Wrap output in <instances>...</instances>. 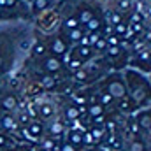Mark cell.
<instances>
[{
	"instance_id": "cell-1",
	"label": "cell",
	"mask_w": 151,
	"mask_h": 151,
	"mask_svg": "<svg viewBox=\"0 0 151 151\" xmlns=\"http://www.w3.org/2000/svg\"><path fill=\"white\" fill-rule=\"evenodd\" d=\"M109 95H111L113 99H123V97H127L125 84H123L119 79H116V81H111V83H109Z\"/></svg>"
},
{
	"instance_id": "cell-2",
	"label": "cell",
	"mask_w": 151,
	"mask_h": 151,
	"mask_svg": "<svg viewBox=\"0 0 151 151\" xmlns=\"http://www.w3.org/2000/svg\"><path fill=\"white\" fill-rule=\"evenodd\" d=\"M42 69L46 72H58L62 69V60H58L55 55L53 56H46L42 60Z\"/></svg>"
},
{
	"instance_id": "cell-3",
	"label": "cell",
	"mask_w": 151,
	"mask_h": 151,
	"mask_svg": "<svg viewBox=\"0 0 151 151\" xmlns=\"http://www.w3.org/2000/svg\"><path fill=\"white\" fill-rule=\"evenodd\" d=\"M51 53H53L55 56L67 53V44H65L62 39H55V40H53V44H51Z\"/></svg>"
},
{
	"instance_id": "cell-4",
	"label": "cell",
	"mask_w": 151,
	"mask_h": 151,
	"mask_svg": "<svg viewBox=\"0 0 151 151\" xmlns=\"http://www.w3.org/2000/svg\"><path fill=\"white\" fill-rule=\"evenodd\" d=\"M93 18V12L90 11V9H81V12H79V23H83V25H86L90 19Z\"/></svg>"
},
{
	"instance_id": "cell-5",
	"label": "cell",
	"mask_w": 151,
	"mask_h": 151,
	"mask_svg": "<svg viewBox=\"0 0 151 151\" xmlns=\"http://www.w3.org/2000/svg\"><path fill=\"white\" fill-rule=\"evenodd\" d=\"M77 58L79 60H84V58H90L91 56V47L90 46H81V47H77Z\"/></svg>"
},
{
	"instance_id": "cell-6",
	"label": "cell",
	"mask_w": 151,
	"mask_h": 151,
	"mask_svg": "<svg viewBox=\"0 0 151 151\" xmlns=\"http://www.w3.org/2000/svg\"><path fill=\"white\" fill-rule=\"evenodd\" d=\"M69 142H70L72 146H79V144L83 142V134H81V132H74V130H72V132L69 134Z\"/></svg>"
},
{
	"instance_id": "cell-7",
	"label": "cell",
	"mask_w": 151,
	"mask_h": 151,
	"mask_svg": "<svg viewBox=\"0 0 151 151\" xmlns=\"http://www.w3.org/2000/svg\"><path fill=\"white\" fill-rule=\"evenodd\" d=\"M102 27V23H100V19H97V18H91L88 23H86V28H88V32H99V28Z\"/></svg>"
},
{
	"instance_id": "cell-8",
	"label": "cell",
	"mask_w": 151,
	"mask_h": 151,
	"mask_svg": "<svg viewBox=\"0 0 151 151\" xmlns=\"http://www.w3.org/2000/svg\"><path fill=\"white\" fill-rule=\"evenodd\" d=\"M40 83H42V86H46V88L49 90V88H55L56 79H55L53 76H42V81H40Z\"/></svg>"
},
{
	"instance_id": "cell-9",
	"label": "cell",
	"mask_w": 151,
	"mask_h": 151,
	"mask_svg": "<svg viewBox=\"0 0 151 151\" xmlns=\"http://www.w3.org/2000/svg\"><path fill=\"white\" fill-rule=\"evenodd\" d=\"M88 111H90V114H91V116H99V114L104 113V106H102V104H91Z\"/></svg>"
},
{
	"instance_id": "cell-10",
	"label": "cell",
	"mask_w": 151,
	"mask_h": 151,
	"mask_svg": "<svg viewBox=\"0 0 151 151\" xmlns=\"http://www.w3.org/2000/svg\"><path fill=\"white\" fill-rule=\"evenodd\" d=\"M28 130H30V134L32 135H35V137H39L40 134H42V125H39V123H30V127H28Z\"/></svg>"
},
{
	"instance_id": "cell-11",
	"label": "cell",
	"mask_w": 151,
	"mask_h": 151,
	"mask_svg": "<svg viewBox=\"0 0 151 151\" xmlns=\"http://www.w3.org/2000/svg\"><path fill=\"white\" fill-rule=\"evenodd\" d=\"M139 125L144 128H150V111H146L139 116Z\"/></svg>"
},
{
	"instance_id": "cell-12",
	"label": "cell",
	"mask_w": 151,
	"mask_h": 151,
	"mask_svg": "<svg viewBox=\"0 0 151 151\" xmlns=\"http://www.w3.org/2000/svg\"><path fill=\"white\" fill-rule=\"evenodd\" d=\"M83 35H84V34H83L79 28H70V30H69V37H70V40H74V42H77Z\"/></svg>"
},
{
	"instance_id": "cell-13",
	"label": "cell",
	"mask_w": 151,
	"mask_h": 151,
	"mask_svg": "<svg viewBox=\"0 0 151 151\" xmlns=\"http://www.w3.org/2000/svg\"><path fill=\"white\" fill-rule=\"evenodd\" d=\"M2 106H4V109H12L16 106V99L14 97H5L4 102H2Z\"/></svg>"
},
{
	"instance_id": "cell-14",
	"label": "cell",
	"mask_w": 151,
	"mask_h": 151,
	"mask_svg": "<svg viewBox=\"0 0 151 151\" xmlns=\"http://www.w3.org/2000/svg\"><path fill=\"white\" fill-rule=\"evenodd\" d=\"M63 132V125L60 123V121H55L53 125H51V134L53 135H58V134H62Z\"/></svg>"
},
{
	"instance_id": "cell-15",
	"label": "cell",
	"mask_w": 151,
	"mask_h": 151,
	"mask_svg": "<svg viewBox=\"0 0 151 151\" xmlns=\"http://www.w3.org/2000/svg\"><path fill=\"white\" fill-rule=\"evenodd\" d=\"M49 2H51V0H35V2H34V11H42V9H46V5H47V4H49Z\"/></svg>"
},
{
	"instance_id": "cell-16",
	"label": "cell",
	"mask_w": 151,
	"mask_h": 151,
	"mask_svg": "<svg viewBox=\"0 0 151 151\" xmlns=\"http://www.w3.org/2000/svg\"><path fill=\"white\" fill-rule=\"evenodd\" d=\"M77 116H79V109H77L76 106H70V107L67 109V118H69V119L72 121V119H76Z\"/></svg>"
},
{
	"instance_id": "cell-17",
	"label": "cell",
	"mask_w": 151,
	"mask_h": 151,
	"mask_svg": "<svg viewBox=\"0 0 151 151\" xmlns=\"http://www.w3.org/2000/svg\"><path fill=\"white\" fill-rule=\"evenodd\" d=\"M90 134H91V137H93L95 141H99V139H102V137H104V128L97 127V128H93V130H91Z\"/></svg>"
},
{
	"instance_id": "cell-18",
	"label": "cell",
	"mask_w": 151,
	"mask_h": 151,
	"mask_svg": "<svg viewBox=\"0 0 151 151\" xmlns=\"http://www.w3.org/2000/svg\"><path fill=\"white\" fill-rule=\"evenodd\" d=\"M119 109H121L123 113H128V111H132V107H130V102H128V99H127V97H123V99H121Z\"/></svg>"
},
{
	"instance_id": "cell-19",
	"label": "cell",
	"mask_w": 151,
	"mask_h": 151,
	"mask_svg": "<svg viewBox=\"0 0 151 151\" xmlns=\"http://www.w3.org/2000/svg\"><path fill=\"white\" fill-rule=\"evenodd\" d=\"M79 25H81V23H79L77 18H69L67 23H65V27H67L69 30H70V28H79Z\"/></svg>"
},
{
	"instance_id": "cell-20",
	"label": "cell",
	"mask_w": 151,
	"mask_h": 151,
	"mask_svg": "<svg viewBox=\"0 0 151 151\" xmlns=\"http://www.w3.org/2000/svg\"><path fill=\"white\" fill-rule=\"evenodd\" d=\"M118 7H119L121 12H125V11H128V9L132 7V2H130V0H119V2H118Z\"/></svg>"
},
{
	"instance_id": "cell-21",
	"label": "cell",
	"mask_w": 151,
	"mask_h": 151,
	"mask_svg": "<svg viewBox=\"0 0 151 151\" xmlns=\"http://www.w3.org/2000/svg\"><path fill=\"white\" fill-rule=\"evenodd\" d=\"M40 114H42V116H46V118H47V116H51V114H53V107H51L49 104L40 106Z\"/></svg>"
},
{
	"instance_id": "cell-22",
	"label": "cell",
	"mask_w": 151,
	"mask_h": 151,
	"mask_svg": "<svg viewBox=\"0 0 151 151\" xmlns=\"http://www.w3.org/2000/svg\"><path fill=\"white\" fill-rule=\"evenodd\" d=\"M44 51H46V46H44L42 42H37L35 47H34V55H35V56H40V55H44Z\"/></svg>"
},
{
	"instance_id": "cell-23",
	"label": "cell",
	"mask_w": 151,
	"mask_h": 151,
	"mask_svg": "<svg viewBox=\"0 0 151 151\" xmlns=\"http://www.w3.org/2000/svg\"><path fill=\"white\" fill-rule=\"evenodd\" d=\"M2 125H4V128H14V121H12V118H11V116L2 118Z\"/></svg>"
},
{
	"instance_id": "cell-24",
	"label": "cell",
	"mask_w": 151,
	"mask_h": 151,
	"mask_svg": "<svg viewBox=\"0 0 151 151\" xmlns=\"http://www.w3.org/2000/svg\"><path fill=\"white\" fill-rule=\"evenodd\" d=\"M81 65H83V60H79V58H76V60H70V63H69L70 70H79V69H81Z\"/></svg>"
},
{
	"instance_id": "cell-25",
	"label": "cell",
	"mask_w": 151,
	"mask_h": 151,
	"mask_svg": "<svg viewBox=\"0 0 151 151\" xmlns=\"http://www.w3.org/2000/svg\"><path fill=\"white\" fill-rule=\"evenodd\" d=\"M23 137H25L27 141H32V142H35V141H37V137H35V135H32L28 128H23Z\"/></svg>"
},
{
	"instance_id": "cell-26",
	"label": "cell",
	"mask_w": 151,
	"mask_h": 151,
	"mask_svg": "<svg viewBox=\"0 0 151 151\" xmlns=\"http://www.w3.org/2000/svg\"><path fill=\"white\" fill-rule=\"evenodd\" d=\"M18 0H0V7H14Z\"/></svg>"
},
{
	"instance_id": "cell-27",
	"label": "cell",
	"mask_w": 151,
	"mask_h": 151,
	"mask_svg": "<svg viewBox=\"0 0 151 151\" xmlns=\"http://www.w3.org/2000/svg\"><path fill=\"white\" fill-rule=\"evenodd\" d=\"M106 46H107V40H106V39H102V37H99V40L95 42V47H97V49H104Z\"/></svg>"
},
{
	"instance_id": "cell-28",
	"label": "cell",
	"mask_w": 151,
	"mask_h": 151,
	"mask_svg": "<svg viewBox=\"0 0 151 151\" xmlns=\"http://www.w3.org/2000/svg\"><path fill=\"white\" fill-rule=\"evenodd\" d=\"M106 40H107L109 46H118V44H119V37H118V35H111V37L106 39Z\"/></svg>"
},
{
	"instance_id": "cell-29",
	"label": "cell",
	"mask_w": 151,
	"mask_h": 151,
	"mask_svg": "<svg viewBox=\"0 0 151 151\" xmlns=\"http://www.w3.org/2000/svg\"><path fill=\"white\" fill-rule=\"evenodd\" d=\"M114 30H116L118 34H125V30H127V25H123V23L119 21V23H116V25H114Z\"/></svg>"
},
{
	"instance_id": "cell-30",
	"label": "cell",
	"mask_w": 151,
	"mask_h": 151,
	"mask_svg": "<svg viewBox=\"0 0 151 151\" xmlns=\"http://www.w3.org/2000/svg\"><path fill=\"white\" fill-rule=\"evenodd\" d=\"M104 121H106V118H104V114H99V116H93V123L95 125H104Z\"/></svg>"
},
{
	"instance_id": "cell-31",
	"label": "cell",
	"mask_w": 151,
	"mask_h": 151,
	"mask_svg": "<svg viewBox=\"0 0 151 151\" xmlns=\"http://www.w3.org/2000/svg\"><path fill=\"white\" fill-rule=\"evenodd\" d=\"M119 46H109V56H118L119 55Z\"/></svg>"
},
{
	"instance_id": "cell-32",
	"label": "cell",
	"mask_w": 151,
	"mask_h": 151,
	"mask_svg": "<svg viewBox=\"0 0 151 151\" xmlns=\"http://www.w3.org/2000/svg\"><path fill=\"white\" fill-rule=\"evenodd\" d=\"M84 77H86V72H84V70H81V69H79V70H76V76H74L76 81H83Z\"/></svg>"
},
{
	"instance_id": "cell-33",
	"label": "cell",
	"mask_w": 151,
	"mask_h": 151,
	"mask_svg": "<svg viewBox=\"0 0 151 151\" xmlns=\"http://www.w3.org/2000/svg\"><path fill=\"white\" fill-rule=\"evenodd\" d=\"M93 141H95V139L91 137V134H90V132L83 135V142H86V144H93Z\"/></svg>"
},
{
	"instance_id": "cell-34",
	"label": "cell",
	"mask_w": 151,
	"mask_h": 151,
	"mask_svg": "<svg viewBox=\"0 0 151 151\" xmlns=\"http://www.w3.org/2000/svg\"><path fill=\"white\" fill-rule=\"evenodd\" d=\"M99 37H100V35H99L97 32H91V35H88V40H90V46H91V44H95V42L99 40Z\"/></svg>"
},
{
	"instance_id": "cell-35",
	"label": "cell",
	"mask_w": 151,
	"mask_h": 151,
	"mask_svg": "<svg viewBox=\"0 0 151 151\" xmlns=\"http://www.w3.org/2000/svg\"><path fill=\"white\" fill-rule=\"evenodd\" d=\"M130 150L132 151H144V144H142V142H134Z\"/></svg>"
},
{
	"instance_id": "cell-36",
	"label": "cell",
	"mask_w": 151,
	"mask_h": 151,
	"mask_svg": "<svg viewBox=\"0 0 151 151\" xmlns=\"http://www.w3.org/2000/svg\"><path fill=\"white\" fill-rule=\"evenodd\" d=\"M111 100H113V97H111L109 93H104V95H102V106H107Z\"/></svg>"
},
{
	"instance_id": "cell-37",
	"label": "cell",
	"mask_w": 151,
	"mask_h": 151,
	"mask_svg": "<svg viewBox=\"0 0 151 151\" xmlns=\"http://www.w3.org/2000/svg\"><path fill=\"white\" fill-rule=\"evenodd\" d=\"M62 151H76V148L69 142V144H63V148H62Z\"/></svg>"
},
{
	"instance_id": "cell-38",
	"label": "cell",
	"mask_w": 151,
	"mask_h": 151,
	"mask_svg": "<svg viewBox=\"0 0 151 151\" xmlns=\"http://www.w3.org/2000/svg\"><path fill=\"white\" fill-rule=\"evenodd\" d=\"M130 125H132V132H134V134H137V132H139V125H137L135 121H130Z\"/></svg>"
},
{
	"instance_id": "cell-39",
	"label": "cell",
	"mask_w": 151,
	"mask_h": 151,
	"mask_svg": "<svg viewBox=\"0 0 151 151\" xmlns=\"http://www.w3.org/2000/svg\"><path fill=\"white\" fill-rule=\"evenodd\" d=\"M21 123H25V125H28V123H30V119H28V116H27V114H21Z\"/></svg>"
},
{
	"instance_id": "cell-40",
	"label": "cell",
	"mask_w": 151,
	"mask_h": 151,
	"mask_svg": "<svg viewBox=\"0 0 151 151\" xmlns=\"http://www.w3.org/2000/svg\"><path fill=\"white\" fill-rule=\"evenodd\" d=\"M5 142H7L5 135H2V134H0V148H2V146H5Z\"/></svg>"
},
{
	"instance_id": "cell-41",
	"label": "cell",
	"mask_w": 151,
	"mask_h": 151,
	"mask_svg": "<svg viewBox=\"0 0 151 151\" xmlns=\"http://www.w3.org/2000/svg\"><path fill=\"white\" fill-rule=\"evenodd\" d=\"M44 146H46V148H47V150H51V148H53V141H51V139H47V141H46V144H44Z\"/></svg>"
},
{
	"instance_id": "cell-42",
	"label": "cell",
	"mask_w": 151,
	"mask_h": 151,
	"mask_svg": "<svg viewBox=\"0 0 151 151\" xmlns=\"http://www.w3.org/2000/svg\"><path fill=\"white\" fill-rule=\"evenodd\" d=\"M28 114H30V116H37V113H35V109H34L32 106L28 107Z\"/></svg>"
},
{
	"instance_id": "cell-43",
	"label": "cell",
	"mask_w": 151,
	"mask_h": 151,
	"mask_svg": "<svg viewBox=\"0 0 151 151\" xmlns=\"http://www.w3.org/2000/svg\"><path fill=\"white\" fill-rule=\"evenodd\" d=\"M2 63H4V62H2V58H0V67H2Z\"/></svg>"
},
{
	"instance_id": "cell-44",
	"label": "cell",
	"mask_w": 151,
	"mask_h": 151,
	"mask_svg": "<svg viewBox=\"0 0 151 151\" xmlns=\"http://www.w3.org/2000/svg\"><path fill=\"white\" fill-rule=\"evenodd\" d=\"M88 151H100V150H88Z\"/></svg>"
}]
</instances>
